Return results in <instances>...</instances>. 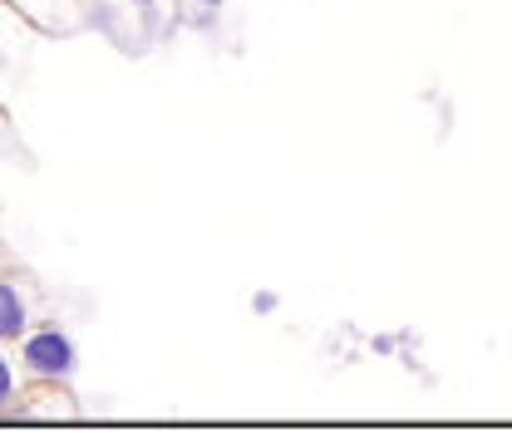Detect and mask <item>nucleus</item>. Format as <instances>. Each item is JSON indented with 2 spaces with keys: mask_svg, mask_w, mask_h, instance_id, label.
I'll use <instances>...</instances> for the list:
<instances>
[{
  "mask_svg": "<svg viewBox=\"0 0 512 433\" xmlns=\"http://www.w3.org/2000/svg\"><path fill=\"white\" fill-rule=\"evenodd\" d=\"M20 370L40 384H64L69 374L79 370V350L74 340L64 335L60 325H40V330H25L20 335Z\"/></svg>",
  "mask_w": 512,
  "mask_h": 433,
  "instance_id": "nucleus-1",
  "label": "nucleus"
},
{
  "mask_svg": "<svg viewBox=\"0 0 512 433\" xmlns=\"http://www.w3.org/2000/svg\"><path fill=\"white\" fill-rule=\"evenodd\" d=\"M30 330V306H25V291L15 281L0 276V345H20V335Z\"/></svg>",
  "mask_w": 512,
  "mask_h": 433,
  "instance_id": "nucleus-2",
  "label": "nucleus"
},
{
  "mask_svg": "<svg viewBox=\"0 0 512 433\" xmlns=\"http://www.w3.org/2000/svg\"><path fill=\"white\" fill-rule=\"evenodd\" d=\"M15 394H20V370H15V360L5 355V345H0V409H10Z\"/></svg>",
  "mask_w": 512,
  "mask_h": 433,
  "instance_id": "nucleus-3",
  "label": "nucleus"
},
{
  "mask_svg": "<svg viewBox=\"0 0 512 433\" xmlns=\"http://www.w3.org/2000/svg\"><path fill=\"white\" fill-rule=\"evenodd\" d=\"M276 306H281V296H276V291H256V296H252L256 315H276Z\"/></svg>",
  "mask_w": 512,
  "mask_h": 433,
  "instance_id": "nucleus-4",
  "label": "nucleus"
},
{
  "mask_svg": "<svg viewBox=\"0 0 512 433\" xmlns=\"http://www.w3.org/2000/svg\"><path fill=\"white\" fill-rule=\"evenodd\" d=\"M128 5H138V10H158L163 0H128Z\"/></svg>",
  "mask_w": 512,
  "mask_h": 433,
  "instance_id": "nucleus-5",
  "label": "nucleus"
},
{
  "mask_svg": "<svg viewBox=\"0 0 512 433\" xmlns=\"http://www.w3.org/2000/svg\"><path fill=\"white\" fill-rule=\"evenodd\" d=\"M188 5H202V10H217L222 0H188Z\"/></svg>",
  "mask_w": 512,
  "mask_h": 433,
  "instance_id": "nucleus-6",
  "label": "nucleus"
},
{
  "mask_svg": "<svg viewBox=\"0 0 512 433\" xmlns=\"http://www.w3.org/2000/svg\"><path fill=\"white\" fill-rule=\"evenodd\" d=\"M0 69H5V55H0Z\"/></svg>",
  "mask_w": 512,
  "mask_h": 433,
  "instance_id": "nucleus-7",
  "label": "nucleus"
},
{
  "mask_svg": "<svg viewBox=\"0 0 512 433\" xmlns=\"http://www.w3.org/2000/svg\"><path fill=\"white\" fill-rule=\"evenodd\" d=\"M20 5H30V0H20Z\"/></svg>",
  "mask_w": 512,
  "mask_h": 433,
  "instance_id": "nucleus-8",
  "label": "nucleus"
}]
</instances>
